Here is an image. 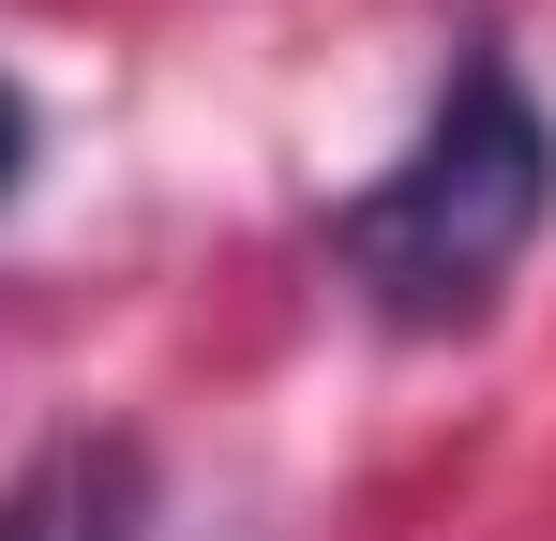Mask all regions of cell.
I'll use <instances>...</instances> for the list:
<instances>
[{
    "mask_svg": "<svg viewBox=\"0 0 556 541\" xmlns=\"http://www.w3.org/2000/svg\"><path fill=\"white\" fill-rule=\"evenodd\" d=\"M542 211H556V121L527 105V76L496 46H466L452 90L421 105V136L331 211V256L391 331H452V316H481L511 286Z\"/></svg>",
    "mask_w": 556,
    "mask_h": 541,
    "instance_id": "cell-1",
    "label": "cell"
},
{
    "mask_svg": "<svg viewBox=\"0 0 556 541\" xmlns=\"http://www.w3.org/2000/svg\"><path fill=\"white\" fill-rule=\"evenodd\" d=\"M136 512H151V466L121 437H61L15 466V496H0V541H136Z\"/></svg>",
    "mask_w": 556,
    "mask_h": 541,
    "instance_id": "cell-2",
    "label": "cell"
},
{
    "mask_svg": "<svg viewBox=\"0 0 556 541\" xmlns=\"http://www.w3.org/2000/svg\"><path fill=\"white\" fill-rule=\"evenodd\" d=\"M15 166H30V105L0 90V196H15Z\"/></svg>",
    "mask_w": 556,
    "mask_h": 541,
    "instance_id": "cell-3",
    "label": "cell"
}]
</instances>
